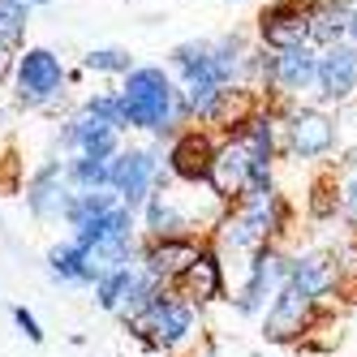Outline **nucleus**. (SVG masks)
Instances as JSON below:
<instances>
[{
	"label": "nucleus",
	"mask_w": 357,
	"mask_h": 357,
	"mask_svg": "<svg viewBox=\"0 0 357 357\" xmlns=\"http://www.w3.org/2000/svg\"><path fill=\"white\" fill-rule=\"evenodd\" d=\"M340 151V125L336 112L305 104H284L280 108V155L293 164H331Z\"/></svg>",
	"instance_id": "423d86ee"
},
{
	"label": "nucleus",
	"mask_w": 357,
	"mask_h": 357,
	"mask_svg": "<svg viewBox=\"0 0 357 357\" xmlns=\"http://www.w3.org/2000/svg\"><path fill=\"white\" fill-rule=\"evenodd\" d=\"M5 82H9V78H5V73H0V99H5Z\"/></svg>",
	"instance_id": "473e14b6"
},
{
	"label": "nucleus",
	"mask_w": 357,
	"mask_h": 357,
	"mask_svg": "<svg viewBox=\"0 0 357 357\" xmlns=\"http://www.w3.org/2000/svg\"><path fill=\"white\" fill-rule=\"evenodd\" d=\"M349 39V0H305V43L323 52Z\"/></svg>",
	"instance_id": "412c9836"
},
{
	"label": "nucleus",
	"mask_w": 357,
	"mask_h": 357,
	"mask_svg": "<svg viewBox=\"0 0 357 357\" xmlns=\"http://www.w3.org/2000/svg\"><path fill=\"white\" fill-rule=\"evenodd\" d=\"M228 5H237V0H228Z\"/></svg>",
	"instance_id": "c9c22d12"
},
{
	"label": "nucleus",
	"mask_w": 357,
	"mask_h": 357,
	"mask_svg": "<svg viewBox=\"0 0 357 357\" xmlns=\"http://www.w3.org/2000/svg\"><path fill=\"white\" fill-rule=\"evenodd\" d=\"M353 284V275L344 271L340 250H327V245H301L289 250V289L301 293L305 301L314 305H331L336 297H344Z\"/></svg>",
	"instance_id": "6e6552de"
},
{
	"label": "nucleus",
	"mask_w": 357,
	"mask_h": 357,
	"mask_svg": "<svg viewBox=\"0 0 357 357\" xmlns=\"http://www.w3.org/2000/svg\"><path fill=\"white\" fill-rule=\"evenodd\" d=\"M125 5H134V0H125Z\"/></svg>",
	"instance_id": "f704fd0d"
},
{
	"label": "nucleus",
	"mask_w": 357,
	"mask_h": 357,
	"mask_svg": "<svg viewBox=\"0 0 357 357\" xmlns=\"http://www.w3.org/2000/svg\"><path fill=\"white\" fill-rule=\"evenodd\" d=\"M9 314H13L17 331H22V336H26L31 344H43V327H39V319L26 310V305H9Z\"/></svg>",
	"instance_id": "c85d7f7f"
},
{
	"label": "nucleus",
	"mask_w": 357,
	"mask_h": 357,
	"mask_svg": "<svg viewBox=\"0 0 357 357\" xmlns=\"http://www.w3.org/2000/svg\"><path fill=\"white\" fill-rule=\"evenodd\" d=\"M43 271H47V280H52V284H61V289H91V284H95V275H91V267H86V259H82V250L73 245L69 237L56 241L52 250L43 254Z\"/></svg>",
	"instance_id": "4be33fe9"
},
{
	"label": "nucleus",
	"mask_w": 357,
	"mask_h": 357,
	"mask_svg": "<svg viewBox=\"0 0 357 357\" xmlns=\"http://www.w3.org/2000/svg\"><path fill=\"white\" fill-rule=\"evenodd\" d=\"M357 99V47L344 39L336 47H323L319 52V69H314V91H310V104L327 108V112H340Z\"/></svg>",
	"instance_id": "4468645a"
},
{
	"label": "nucleus",
	"mask_w": 357,
	"mask_h": 357,
	"mask_svg": "<svg viewBox=\"0 0 357 357\" xmlns=\"http://www.w3.org/2000/svg\"><path fill=\"white\" fill-rule=\"evenodd\" d=\"M69 241L82 250V259L91 267V275H108V271H121V267H138V215L125 211V207H112L108 215H99L82 228H73Z\"/></svg>",
	"instance_id": "39448f33"
},
{
	"label": "nucleus",
	"mask_w": 357,
	"mask_h": 357,
	"mask_svg": "<svg viewBox=\"0 0 357 357\" xmlns=\"http://www.w3.org/2000/svg\"><path fill=\"white\" fill-rule=\"evenodd\" d=\"M52 146L65 155H86V160H112L125 146V130H121V104L116 91H95L86 99H78L65 116L61 130L52 138Z\"/></svg>",
	"instance_id": "20e7f679"
},
{
	"label": "nucleus",
	"mask_w": 357,
	"mask_h": 357,
	"mask_svg": "<svg viewBox=\"0 0 357 357\" xmlns=\"http://www.w3.org/2000/svg\"><path fill=\"white\" fill-rule=\"evenodd\" d=\"M250 176H254V164L245 155V146L233 138V134H224L215 138V155H211V172H207V190L224 202H237L245 190H250Z\"/></svg>",
	"instance_id": "aec40b11"
},
{
	"label": "nucleus",
	"mask_w": 357,
	"mask_h": 357,
	"mask_svg": "<svg viewBox=\"0 0 357 357\" xmlns=\"http://www.w3.org/2000/svg\"><path fill=\"white\" fill-rule=\"evenodd\" d=\"M254 43L267 52H289L305 43V0H271L254 17Z\"/></svg>",
	"instance_id": "f3484780"
},
{
	"label": "nucleus",
	"mask_w": 357,
	"mask_h": 357,
	"mask_svg": "<svg viewBox=\"0 0 357 357\" xmlns=\"http://www.w3.org/2000/svg\"><path fill=\"white\" fill-rule=\"evenodd\" d=\"M112 207H121L112 190H73L69 202H65L61 224L73 233V228H82V224H91V220H99V215H108Z\"/></svg>",
	"instance_id": "b1692460"
},
{
	"label": "nucleus",
	"mask_w": 357,
	"mask_h": 357,
	"mask_svg": "<svg viewBox=\"0 0 357 357\" xmlns=\"http://www.w3.org/2000/svg\"><path fill=\"white\" fill-rule=\"evenodd\" d=\"M284 284H289V245H259L241 263V284L233 289L228 301L241 319H259Z\"/></svg>",
	"instance_id": "1a4fd4ad"
},
{
	"label": "nucleus",
	"mask_w": 357,
	"mask_h": 357,
	"mask_svg": "<svg viewBox=\"0 0 357 357\" xmlns=\"http://www.w3.org/2000/svg\"><path fill=\"white\" fill-rule=\"evenodd\" d=\"M116 104L125 134H146L160 146L190 125V108L164 65H134L116 86Z\"/></svg>",
	"instance_id": "f257e3e1"
},
{
	"label": "nucleus",
	"mask_w": 357,
	"mask_h": 357,
	"mask_svg": "<svg viewBox=\"0 0 357 357\" xmlns=\"http://www.w3.org/2000/svg\"><path fill=\"white\" fill-rule=\"evenodd\" d=\"M259 323H263V340H267V344L297 349L305 336H314V331L327 323V305L305 301L301 293H293V289L284 284V289L267 301V310L259 314Z\"/></svg>",
	"instance_id": "9b49d317"
},
{
	"label": "nucleus",
	"mask_w": 357,
	"mask_h": 357,
	"mask_svg": "<svg viewBox=\"0 0 357 357\" xmlns=\"http://www.w3.org/2000/svg\"><path fill=\"white\" fill-rule=\"evenodd\" d=\"M250 357H267V353H250Z\"/></svg>",
	"instance_id": "72a5a7b5"
},
{
	"label": "nucleus",
	"mask_w": 357,
	"mask_h": 357,
	"mask_svg": "<svg viewBox=\"0 0 357 357\" xmlns=\"http://www.w3.org/2000/svg\"><path fill=\"white\" fill-rule=\"evenodd\" d=\"M168 172H164V146L160 142H125L116 155L108 160V190L116 194V202L125 211H142V202L155 194V190H168Z\"/></svg>",
	"instance_id": "0eeeda50"
},
{
	"label": "nucleus",
	"mask_w": 357,
	"mask_h": 357,
	"mask_svg": "<svg viewBox=\"0 0 357 357\" xmlns=\"http://www.w3.org/2000/svg\"><path fill=\"white\" fill-rule=\"evenodd\" d=\"M314 69H319V52L310 43L289 47V52H275V69H271V91L267 104L284 108V104H305L314 91Z\"/></svg>",
	"instance_id": "2eb2a0df"
},
{
	"label": "nucleus",
	"mask_w": 357,
	"mask_h": 357,
	"mask_svg": "<svg viewBox=\"0 0 357 357\" xmlns=\"http://www.w3.org/2000/svg\"><path fill=\"white\" fill-rule=\"evenodd\" d=\"M31 31V9H22L17 0H0V47L5 52H22Z\"/></svg>",
	"instance_id": "a878e982"
},
{
	"label": "nucleus",
	"mask_w": 357,
	"mask_h": 357,
	"mask_svg": "<svg viewBox=\"0 0 357 357\" xmlns=\"http://www.w3.org/2000/svg\"><path fill=\"white\" fill-rule=\"evenodd\" d=\"M349 43L357 47V0H349Z\"/></svg>",
	"instance_id": "c756f323"
},
{
	"label": "nucleus",
	"mask_w": 357,
	"mask_h": 357,
	"mask_svg": "<svg viewBox=\"0 0 357 357\" xmlns=\"http://www.w3.org/2000/svg\"><path fill=\"white\" fill-rule=\"evenodd\" d=\"M228 211L250 228V237L259 245H284L289 233H293V224H297V207L289 202V194L280 185L245 190L237 202H228Z\"/></svg>",
	"instance_id": "9d476101"
},
{
	"label": "nucleus",
	"mask_w": 357,
	"mask_h": 357,
	"mask_svg": "<svg viewBox=\"0 0 357 357\" xmlns=\"http://www.w3.org/2000/svg\"><path fill=\"white\" fill-rule=\"evenodd\" d=\"M336 215H340V185H336V172L323 168L305 185V220L323 228V224H336Z\"/></svg>",
	"instance_id": "5701e85b"
},
{
	"label": "nucleus",
	"mask_w": 357,
	"mask_h": 357,
	"mask_svg": "<svg viewBox=\"0 0 357 357\" xmlns=\"http://www.w3.org/2000/svg\"><path fill=\"white\" fill-rule=\"evenodd\" d=\"M9 65H13V52H5V47H0V73H5V78H9Z\"/></svg>",
	"instance_id": "2f4dec72"
},
{
	"label": "nucleus",
	"mask_w": 357,
	"mask_h": 357,
	"mask_svg": "<svg viewBox=\"0 0 357 357\" xmlns=\"http://www.w3.org/2000/svg\"><path fill=\"white\" fill-rule=\"evenodd\" d=\"M211 155H215V134L198 130V125H185L181 134H172L164 142V172L172 185L185 190H202L211 172Z\"/></svg>",
	"instance_id": "ddd939ff"
},
{
	"label": "nucleus",
	"mask_w": 357,
	"mask_h": 357,
	"mask_svg": "<svg viewBox=\"0 0 357 357\" xmlns=\"http://www.w3.org/2000/svg\"><path fill=\"white\" fill-rule=\"evenodd\" d=\"M336 185H340V224L357 237V172H336Z\"/></svg>",
	"instance_id": "cd10ccee"
},
{
	"label": "nucleus",
	"mask_w": 357,
	"mask_h": 357,
	"mask_svg": "<svg viewBox=\"0 0 357 357\" xmlns=\"http://www.w3.org/2000/svg\"><path fill=\"white\" fill-rule=\"evenodd\" d=\"M172 293H181L190 305H198V310H207V305H215V301H228V263L220 259L207 241H202L198 259L172 284Z\"/></svg>",
	"instance_id": "a211bd4d"
},
{
	"label": "nucleus",
	"mask_w": 357,
	"mask_h": 357,
	"mask_svg": "<svg viewBox=\"0 0 357 357\" xmlns=\"http://www.w3.org/2000/svg\"><path fill=\"white\" fill-rule=\"evenodd\" d=\"M207 233H211V224L198 220L185 207L181 194H176V185L155 190L142 202V211H138V237L142 241H172V237H202L207 241Z\"/></svg>",
	"instance_id": "f8f14e48"
},
{
	"label": "nucleus",
	"mask_w": 357,
	"mask_h": 357,
	"mask_svg": "<svg viewBox=\"0 0 357 357\" xmlns=\"http://www.w3.org/2000/svg\"><path fill=\"white\" fill-rule=\"evenodd\" d=\"M202 237H172V241H142L138 245V271L155 280L160 289H172L185 275V267L198 259Z\"/></svg>",
	"instance_id": "6ab92c4d"
},
{
	"label": "nucleus",
	"mask_w": 357,
	"mask_h": 357,
	"mask_svg": "<svg viewBox=\"0 0 357 357\" xmlns=\"http://www.w3.org/2000/svg\"><path fill=\"white\" fill-rule=\"evenodd\" d=\"M121 327L138 340L142 353L194 357L198 344H202V310L190 305L181 293H172V289H160L142 314L121 319Z\"/></svg>",
	"instance_id": "7ed1b4c3"
},
{
	"label": "nucleus",
	"mask_w": 357,
	"mask_h": 357,
	"mask_svg": "<svg viewBox=\"0 0 357 357\" xmlns=\"http://www.w3.org/2000/svg\"><path fill=\"white\" fill-rule=\"evenodd\" d=\"M65 181L69 190H108V160L65 155Z\"/></svg>",
	"instance_id": "bb28decb"
},
{
	"label": "nucleus",
	"mask_w": 357,
	"mask_h": 357,
	"mask_svg": "<svg viewBox=\"0 0 357 357\" xmlns=\"http://www.w3.org/2000/svg\"><path fill=\"white\" fill-rule=\"evenodd\" d=\"M17 5H22V9H31V13H35V9H47V5H56V0H17Z\"/></svg>",
	"instance_id": "7c9ffc66"
},
{
	"label": "nucleus",
	"mask_w": 357,
	"mask_h": 357,
	"mask_svg": "<svg viewBox=\"0 0 357 357\" xmlns=\"http://www.w3.org/2000/svg\"><path fill=\"white\" fill-rule=\"evenodd\" d=\"M138 61H134V52L130 47H121V43H104V47H91V52H82V73H95V78H125Z\"/></svg>",
	"instance_id": "393cba45"
},
{
	"label": "nucleus",
	"mask_w": 357,
	"mask_h": 357,
	"mask_svg": "<svg viewBox=\"0 0 357 357\" xmlns=\"http://www.w3.org/2000/svg\"><path fill=\"white\" fill-rule=\"evenodd\" d=\"M69 65L56 47L47 43H26L22 52H13L9 65V108L13 112H39V116H56L69 108Z\"/></svg>",
	"instance_id": "f03ea898"
},
{
	"label": "nucleus",
	"mask_w": 357,
	"mask_h": 357,
	"mask_svg": "<svg viewBox=\"0 0 357 357\" xmlns=\"http://www.w3.org/2000/svg\"><path fill=\"white\" fill-rule=\"evenodd\" d=\"M69 181H65V160L61 155H47L26 181H22V198H26V211L39 224H61L65 215V202H69Z\"/></svg>",
	"instance_id": "dca6fc26"
}]
</instances>
